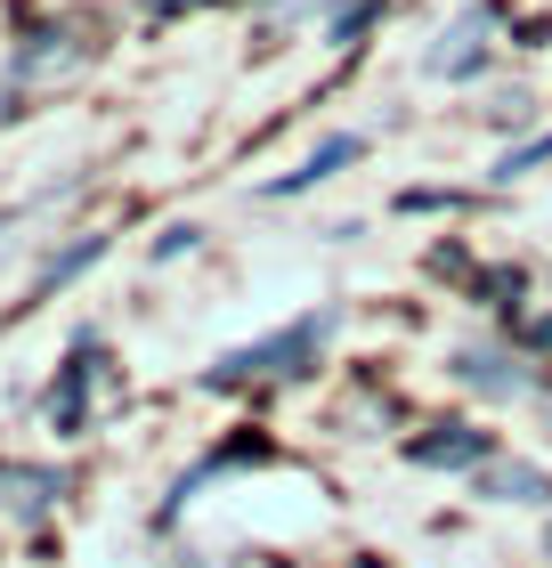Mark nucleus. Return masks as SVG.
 I'll return each mask as SVG.
<instances>
[{"label":"nucleus","mask_w":552,"mask_h":568,"mask_svg":"<svg viewBox=\"0 0 552 568\" xmlns=\"http://www.w3.org/2000/svg\"><path fill=\"white\" fill-rule=\"evenodd\" d=\"M325 333H333V308H309L293 333H269V342H252V349H228L203 382L220 390V382H244V374H260V366H269V374H309V357L325 349Z\"/></svg>","instance_id":"f257e3e1"},{"label":"nucleus","mask_w":552,"mask_h":568,"mask_svg":"<svg viewBox=\"0 0 552 568\" xmlns=\"http://www.w3.org/2000/svg\"><path fill=\"white\" fill-rule=\"evenodd\" d=\"M536 163H552V139H536V146H512V154H504V171H495V179H529Z\"/></svg>","instance_id":"6e6552de"},{"label":"nucleus","mask_w":552,"mask_h":568,"mask_svg":"<svg viewBox=\"0 0 552 568\" xmlns=\"http://www.w3.org/2000/svg\"><path fill=\"white\" fill-rule=\"evenodd\" d=\"M488 33H495V17H488V9H463L423 65H431V73H471V49H488Z\"/></svg>","instance_id":"20e7f679"},{"label":"nucleus","mask_w":552,"mask_h":568,"mask_svg":"<svg viewBox=\"0 0 552 568\" xmlns=\"http://www.w3.org/2000/svg\"><path fill=\"white\" fill-rule=\"evenodd\" d=\"M98 252H107V236H82V244H66V252H58V261H49V268H41V293H58V284H66L73 268H90V261H98Z\"/></svg>","instance_id":"0eeeda50"},{"label":"nucleus","mask_w":552,"mask_h":568,"mask_svg":"<svg viewBox=\"0 0 552 568\" xmlns=\"http://www.w3.org/2000/svg\"><path fill=\"white\" fill-rule=\"evenodd\" d=\"M544 342H552V325H544Z\"/></svg>","instance_id":"9d476101"},{"label":"nucleus","mask_w":552,"mask_h":568,"mask_svg":"<svg viewBox=\"0 0 552 568\" xmlns=\"http://www.w3.org/2000/svg\"><path fill=\"white\" fill-rule=\"evenodd\" d=\"M455 382H471L480 398H529V390H536V382L520 374L504 349H455Z\"/></svg>","instance_id":"f03ea898"},{"label":"nucleus","mask_w":552,"mask_h":568,"mask_svg":"<svg viewBox=\"0 0 552 568\" xmlns=\"http://www.w3.org/2000/svg\"><path fill=\"white\" fill-rule=\"evenodd\" d=\"M471 487H480V496H495V504H552V479H536L529 463H480V471H471Z\"/></svg>","instance_id":"39448f33"},{"label":"nucleus","mask_w":552,"mask_h":568,"mask_svg":"<svg viewBox=\"0 0 552 568\" xmlns=\"http://www.w3.org/2000/svg\"><path fill=\"white\" fill-rule=\"evenodd\" d=\"M341 163H358V131H333L318 154H309L301 171H284V179H269V195H309V187H325V179L341 171Z\"/></svg>","instance_id":"7ed1b4c3"},{"label":"nucleus","mask_w":552,"mask_h":568,"mask_svg":"<svg viewBox=\"0 0 552 568\" xmlns=\"http://www.w3.org/2000/svg\"><path fill=\"white\" fill-rule=\"evenodd\" d=\"M203 236H195V227L188 220H179V227H163V244H154V261H179V252H195Z\"/></svg>","instance_id":"1a4fd4ad"},{"label":"nucleus","mask_w":552,"mask_h":568,"mask_svg":"<svg viewBox=\"0 0 552 568\" xmlns=\"http://www.w3.org/2000/svg\"><path fill=\"white\" fill-rule=\"evenodd\" d=\"M407 455L423 463V471H455V463H471V471H480V463H488V438H480V430H455V423H446L439 438H414Z\"/></svg>","instance_id":"423d86ee"}]
</instances>
